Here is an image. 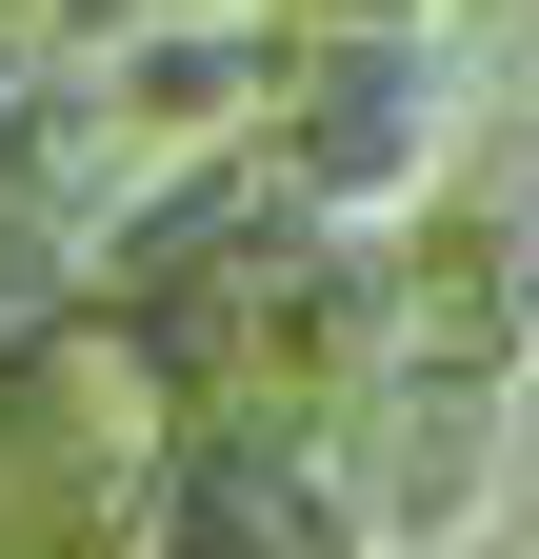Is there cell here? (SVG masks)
<instances>
[{"label":"cell","mask_w":539,"mask_h":559,"mask_svg":"<svg viewBox=\"0 0 539 559\" xmlns=\"http://www.w3.org/2000/svg\"><path fill=\"white\" fill-rule=\"evenodd\" d=\"M120 559H380L340 440H320L300 400H220L180 419V460L141 479V520H120Z\"/></svg>","instance_id":"cell-2"},{"label":"cell","mask_w":539,"mask_h":559,"mask_svg":"<svg viewBox=\"0 0 539 559\" xmlns=\"http://www.w3.org/2000/svg\"><path fill=\"white\" fill-rule=\"evenodd\" d=\"M260 180L320 240H399L459 160V21H380V0H260Z\"/></svg>","instance_id":"cell-1"}]
</instances>
